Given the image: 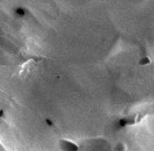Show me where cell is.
<instances>
[{"label": "cell", "mask_w": 154, "mask_h": 151, "mask_svg": "<svg viewBox=\"0 0 154 151\" xmlns=\"http://www.w3.org/2000/svg\"><path fill=\"white\" fill-rule=\"evenodd\" d=\"M58 147L62 151H79V146L75 142L70 141L66 138H60L58 139Z\"/></svg>", "instance_id": "obj_1"}, {"label": "cell", "mask_w": 154, "mask_h": 151, "mask_svg": "<svg viewBox=\"0 0 154 151\" xmlns=\"http://www.w3.org/2000/svg\"><path fill=\"white\" fill-rule=\"evenodd\" d=\"M137 120L135 119V116H124V117H120L118 120V128H127L130 125L136 124Z\"/></svg>", "instance_id": "obj_2"}, {"label": "cell", "mask_w": 154, "mask_h": 151, "mask_svg": "<svg viewBox=\"0 0 154 151\" xmlns=\"http://www.w3.org/2000/svg\"><path fill=\"white\" fill-rule=\"evenodd\" d=\"M150 64H152V57H150V56H148V55H142V56L140 57L139 65H141V66H148V65H150Z\"/></svg>", "instance_id": "obj_3"}, {"label": "cell", "mask_w": 154, "mask_h": 151, "mask_svg": "<svg viewBox=\"0 0 154 151\" xmlns=\"http://www.w3.org/2000/svg\"><path fill=\"white\" fill-rule=\"evenodd\" d=\"M15 13H16L17 17H25L26 13H27V10H26V8H23V7H17L15 9Z\"/></svg>", "instance_id": "obj_4"}, {"label": "cell", "mask_w": 154, "mask_h": 151, "mask_svg": "<svg viewBox=\"0 0 154 151\" xmlns=\"http://www.w3.org/2000/svg\"><path fill=\"white\" fill-rule=\"evenodd\" d=\"M114 150L115 151H127V146H126L123 142H118V143L114 146Z\"/></svg>", "instance_id": "obj_5"}, {"label": "cell", "mask_w": 154, "mask_h": 151, "mask_svg": "<svg viewBox=\"0 0 154 151\" xmlns=\"http://www.w3.org/2000/svg\"><path fill=\"white\" fill-rule=\"evenodd\" d=\"M44 121H46V124H47V125H48V127H51V128L53 127V125H55V122H53V121H52V120H51V119H49V117H48V119H46V120H44Z\"/></svg>", "instance_id": "obj_6"}, {"label": "cell", "mask_w": 154, "mask_h": 151, "mask_svg": "<svg viewBox=\"0 0 154 151\" xmlns=\"http://www.w3.org/2000/svg\"><path fill=\"white\" fill-rule=\"evenodd\" d=\"M4 115H5L4 110H0V119H4Z\"/></svg>", "instance_id": "obj_7"}]
</instances>
